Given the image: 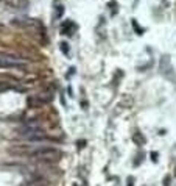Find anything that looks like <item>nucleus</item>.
<instances>
[{
  "label": "nucleus",
  "mask_w": 176,
  "mask_h": 186,
  "mask_svg": "<svg viewBox=\"0 0 176 186\" xmlns=\"http://www.w3.org/2000/svg\"><path fill=\"white\" fill-rule=\"evenodd\" d=\"M20 186H48V180L42 175H33L27 178Z\"/></svg>",
  "instance_id": "nucleus-5"
},
{
  "label": "nucleus",
  "mask_w": 176,
  "mask_h": 186,
  "mask_svg": "<svg viewBox=\"0 0 176 186\" xmlns=\"http://www.w3.org/2000/svg\"><path fill=\"white\" fill-rule=\"evenodd\" d=\"M11 152H16L17 155H28L36 161H42V163H58L63 157L61 150L50 146H38V147L19 146V147H13Z\"/></svg>",
  "instance_id": "nucleus-1"
},
{
  "label": "nucleus",
  "mask_w": 176,
  "mask_h": 186,
  "mask_svg": "<svg viewBox=\"0 0 176 186\" xmlns=\"http://www.w3.org/2000/svg\"><path fill=\"white\" fill-rule=\"evenodd\" d=\"M63 13H64V8H63V7H58V8H56V14H55V17H61Z\"/></svg>",
  "instance_id": "nucleus-7"
},
{
  "label": "nucleus",
  "mask_w": 176,
  "mask_h": 186,
  "mask_svg": "<svg viewBox=\"0 0 176 186\" xmlns=\"http://www.w3.org/2000/svg\"><path fill=\"white\" fill-rule=\"evenodd\" d=\"M19 135L22 136V139H27L30 142H42V141H47L48 136L42 128H39L36 124H27L25 127L19 128Z\"/></svg>",
  "instance_id": "nucleus-2"
},
{
  "label": "nucleus",
  "mask_w": 176,
  "mask_h": 186,
  "mask_svg": "<svg viewBox=\"0 0 176 186\" xmlns=\"http://www.w3.org/2000/svg\"><path fill=\"white\" fill-rule=\"evenodd\" d=\"M134 142H136V144H139V146H143L145 144V138H143V136H142V133H136L134 135Z\"/></svg>",
  "instance_id": "nucleus-6"
},
{
  "label": "nucleus",
  "mask_w": 176,
  "mask_h": 186,
  "mask_svg": "<svg viewBox=\"0 0 176 186\" xmlns=\"http://www.w3.org/2000/svg\"><path fill=\"white\" fill-rule=\"evenodd\" d=\"M61 49L65 52V55H69V46L65 44V42H61Z\"/></svg>",
  "instance_id": "nucleus-8"
},
{
  "label": "nucleus",
  "mask_w": 176,
  "mask_h": 186,
  "mask_svg": "<svg viewBox=\"0 0 176 186\" xmlns=\"http://www.w3.org/2000/svg\"><path fill=\"white\" fill-rule=\"evenodd\" d=\"M27 63L23 60L14 58V57H7V55H2L0 57V67L2 69H9V67H14V69H20V67H25Z\"/></svg>",
  "instance_id": "nucleus-3"
},
{
  "label": "nucleus",
  "mask_w": 176,
  "mask_h": 186,
  "mask_svg": "<svg viewBox=\"0 0 176 186\" xmlns=\"http://www.w3.org/2000/svg\"><path fill=\"white\" fill-rule=\"evenodd\" d=\"M132 25H134V30H136L137 33H142V30H140V27H139L137 24H136V21H132Z\"/></svg>",
  "instance_id": "nucleus-9"
},
{
  "label": "nucleus",
  "mask_w": 176,
  "mask_h": 186,
  "mask_svg": "<svg viewBox=\"0 0 176 186\" xmlns=\"http://www.w3.org/2000/svg\"><path fill=\"white\" fill-rule=\"evenodd\" d=\"M52 100V94H36V96H31L28 97V105L31 108L34 107H42Z\"/></svg>",
  "instance_id": "nucleus-4"
},
{
  "label": "nucleus",
  "mask_w": 176,
  "mask_h": 186,
  "mask_svg": "<svg viewBox=\"0 0 176 186\" xmlns=\"http://www.w3.org/2000/svg\"><path fill=\"white\" fill-rule=\"evenodd\" d=\"M175 177H176V167H175Z\"/></svg>",
  "instance_id": "nucleus-10"
}]
</instances>
